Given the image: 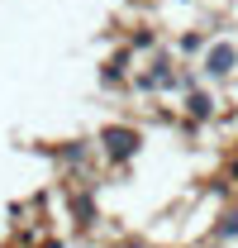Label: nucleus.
<instances>
[{
  "mask_svg": "<svg viewBox=\"0 0 238 248\" xmlns=\"http://www.w3.org/2000/svg\"><path fill=\"white\" fill-rule=\"evenodd\" d=\"M100 153H105V162H115V167H129L134 157L143 153V134L134 124H105L100 129Z\"/></svg>",
  "mask_w": 238,
  "mask_h": 248,
  "instance_id": "1",
  "label": "nucleus"
},
{
  "mask_svg": "<svg viewBox=\"0 0 238 248\" xmlns=\"http://www.w3.org/2000/svg\"><path fill=\"white\" fill-rule=\"evenodd\" d=\"M177 81H181V67H177V58H172V53H152L148 72H134V91H148V95L177 91Z\"/></svg>",
  "mask_w": 238,
  "mask_h": 248,
  "instance_id": "2",
  "label": "nucleus"
},
{
  "mask_svg": "<svg viewBox=\"0 0 238 248\" xmlns=\"http://www.w3.org/2000/svg\"><path fill=\"white\" fill-rule=\"evenodd\" d=\"M200 72H205L209 81H229L238 72V43L234 38H214L205 48V58H200Z\"/></svg>",
  "mask_w": 238,
  "mask_h": 248,
  "instance_id": "3",
  "label": "nucleus"
},
{
  "mask_svg": "<svg viewBox=\"0 0 238 248\" xmlns=\"http://www.w3.org/2000/svg\"><path fill=\"white\" fill-rule=\"evenodd\" d=\"M214 110H219V100H214L209 91H191V95H186V115H191V124H209Z\"/></svg>",
  "mask_w": 238,
  "mask_h": 248,
  "instance_id": "4",
  "label": "nucleus"
},
{
  "mask_svg": "<svg viewBox=\"0 0 238 248\" xmlns=\"http://www.w3.org/2000/svg\"><path fill=\"white\" fill-rule=\"evenodd\" d=\"M129 53H134V48H124V53H115V58L105 62V72H100V86H105V91H115L119 81L129 77Z\"/></svg>",
  "mask_w": 238,
  "mask_h": 248,
  "instance_id": "5",
  "label": "nucleus"
},
{
  "mask_svg": "<svg viewBox=\"0 0 238 248\" xmlns=\"http://www.w3.org/2000/svg\"><path fill=\"white\" fill-rule=\"evenodd\" d=\"M86 153H90L86 139H67L62 148H53V157H58L62 167H81V162H86Z\"/></svg>",
  "mask_w": 238,
  "mask_h": 248,
  "instance_id": "6",
  "label": "nucleus"
},
{
  "mask_svg": "<svg viewBox=\"0 0 238 248\" xmlns=\"http://www.w3.org/2000/svg\"><path fill=\"white\" fill-rule=\"evenodd\" d=\"M72 215H76V224H81V229H90V224H95V196H90V191H76V196H72Z\"/></svg>",
  "mask_w": 238,
  "mask_h": 248,
  "instance_id": "7",
  "label": "nucleus"
},
{
  "mask_svg": "<svg viewBox=\"0 0 238 248\" xmlns=\"http://www.w3.org/2000/svg\"><path fill=\"white\" fill-rule=\"evenodd\" d=\"M209 239H214V244H229V239H238V210H224V215H219V224L209 229Z\"/></svg>",
  "mask_w": 238,
  "mask_h": 248,
  "instance_id": "8",
  "label": "nucleus"
},
{
  "mask_svg": "<svg viewBox=\"0 0 238 248\" xmlns=\"http://www.w3.org/2000/svg\"><path fill=\"white\" fill-rule=\"evenodd\" d=\"M205 48H209V33H205V29L181 33V53H186V58H191V53H200V58H205Z\"/></svg>",
  "mask_w": 238,
  "mask_h": 248,
  "instance_id": "9",
  "label": "nucleus"
},
{
  "mask_svg": "<svg viewBox=\"0 0 238 248\" xmlns=\"http://www.w3.org/2000/svg\"><path fill=\"white\" fill-rule=\"evenodd\" d=\"M129 48H138V53H152V48H157V33H152V29H138Z\"/></svg>",
  "mask_w": 238,
  "mask_h": 248,
  "instance_id": "10",
  "label": "nucleus"
}]
</instances>
